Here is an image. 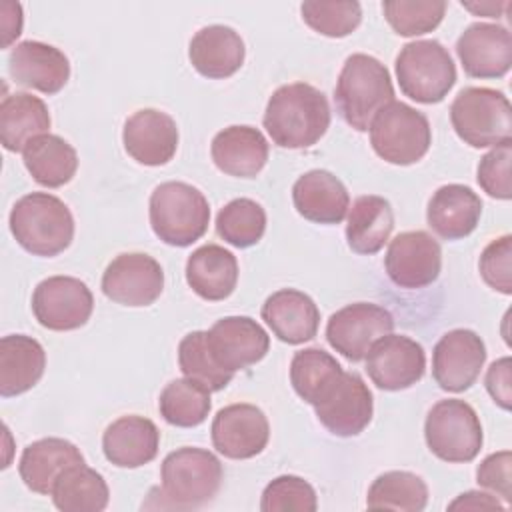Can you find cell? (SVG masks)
Returning a JSON list of instances; mask_svg holds the SVG:
<instances>
[{"label": "cell", "mask_w": 512, "mask_h": 512, "mask_svg": "<svg viewBox=\"0 0 512 512\" xmlns=\"http://www.w3.org/2000/svg\"><path fill=\"white\" fill-rule=\"evenodd\" d=\"M328 126V100L312 84H284L272 92L266 104L264 128L280 148H310L326 134Z\"/></svg>", "instance_id": "obj_1"}, {"label": "cell", "mask_w": 512, "mask_h": 512, "mask_svg": "<svg viewBox=\"0 0 512 512\" xmlns=\"http://www.w3.org/2000/svg\"><path fill=\"white\" fill-rule=\"evenodd\" d=\"M160 478V508L198 510L218 494L224 470L210 450L184 446L162 460Z\"/></svg>", "instance_id": "obj_2"}, {"label": "cell", "mask_w": 512, "mask_h": 512, "mask_svg": "<svg viewBox=\"0 0 512 512\" xmlns=\"http://www.w3.org/2000/svg\"><path fill=\"white\" fill-rule=\"evenodd\" d=\"M392 100V78L380 60L362 52L346 58L334 88V102L346 124L366 132L374 116Z\"/></svg>", "instance_id": "obj_3"}, {"label": "cell", "mask_w": 512, "mask_h": 512, "mask_svg": "<svg viewBox=\"0 0 512 512\" xmlns=\"http://www.w3.org/2000/svg\"><path fill=\"white\" fill-rule=\"evenodd\" d=\"M10 232L34 256L52 258L64 252L74 238L70 208L54 194L30 192L10 210Z\"/></svg>", "instance_id": "obj_4"}, {"label": "cell", "mask_w": 512, "mask_h": 512, "mask_svg": "<svg viewBox=\"0 0 512 512\" xmlns=\"http://www.w3.org/2000/svg\"><path fill=\"white\" fill-rule=\"evenodd\" d=\"M150 226L168 246L186 248L200 240L210 222L206 196L186 182H162L150 194Z\"/></svg>", "instance_id": "obj_5"}, {"label": "cell", "mask_w": 512, "mask_h": 512, "mask_svg": "<svg viewBox=\"0 0 512 512\" xmlns=\"http://www.w3.org/2000/svg\"><path fill=\"white\" fill-rule=\"evenodd\" d=\"M450 122L458 138L472 148L512 142V106L494 88L468 86L460 90L450 106Z\"/></svg>", "instance_id": "obj_6"}, {"label": "cell", "mask_w": 512, "mask_h": 512, "mask_svg": "<svg viewBox=\"0 0 512 512\" xmlns=\"http://www.w3.org/2000/svg\"><path fill=\"white\" fill-rule=\"evenodd\" d=\"M394 68L402 94L420 104L442 102L456 84L454 60L438 40L404 44Z\"/></svg>", "instance_id": "obj_7"}, {"label": "cell", "mask_w": 512, "mask_h": 512, "mask_svg": "<svg viewBox=\"0 0 512 512\" xmlns=\"http://www.w3.org/2000/svg\"><path fill=\"white\" fill-rule=\"evenodd\" d=\"M368 130L374 152L396 166H410L422 160L432 144L428 118L398 100L384 106Z\"/></svg>", "instance_id": "obj_8"}, {"label": "cell", "mask_w": 512, "mask_h": 512, "mask_svg": "<svg viewBox=\"0 0 512 512\" xmlns=\"http://www.w3.org/2000/svg\"><path fill=\"white\" fill-rule=\"evenodd\" d=\"M428 450L452 464L470 462L482 448V424L476 410L458 398L436 402L424 422Z\"/></svg>", "instance_id": "obj_9"}, {"label": "cell", "mask_w": 512, "mask_h": 512, "mask_svg": "<svg viewBox=\"0 0 512 512\" xmlns=\"http://www.w3.org/2000/svg\"><path fill=\"white\" fill-rule=\"evenodd\" d=\"M94 310V296L86 282L74 276H48L32 294V312L40 326L68 332L84 326Z\"/></svg>", "instance_id": "obj_10"}, {"label": "cell", "mask_w": 512, "mask_h": 512, "mask_svg": "<svg viewBox=\"0 0 512 512\" xmlns=\"http://www.w3.org/2000/svg\"><path fill=\"white\" fill-rule=\"evenodd\" d=\"M394 328L392 314L372 302H354L336 310L326 324L328 344L350 362L366 358L370 346L390 334Z\"/></svg>", "instance_id": "obj_11"}, {"label": "cell", "mask_w": 512, "mask_h": 512, "mask_svg": "<svg viewBox=\"0 0 512 512\" xmlns=\"http://www.w3.org/2000/svg\"><path fill=\"white\" fill-rule=\"evenodd\" d=\"M314 412L330 434L340 438L358 436L374 414L372 392L356 372H342L314 404Z\"/></svg>", "instance_id": "obj_12"}, {"label": "cell", "mask_w": 512, "mask_h": 512, "mask_svg": "<svg viewBox=\"0 0 512 512\" xmlns=\"http://www.w3.org/2000/svg\"><path fill=\"white\" fill-rule=\"evenodd\" d=\"M384 266L388 278L406 290L430 286L442 268V248L426 230L400 232L390 240Z\"/></svg>", "instance_id": "obj_13"}, {"label": "cell", "mask_w": 512, "mask_h": 512, "mask_svg": "<svg viewBox=\"0 0 512 512\" xmlns=\"http://www.w3.org/2000/svg\"><path fill=\"white\" fill-rule=\"evenodd\" d=\"M164 290L158 260L142 252L118 254L102 274V292L122 306H150Z\"/></svg>", "instance_id": "obj_14"}, {"label": "cell", "mask_w": 512, "mask_h": 512, "mask_svg": "<svg viewBox=\"0 0 512 512\" xmlns=\"http://www.w3.org/2000/svg\"><path fill=\"white\" fill-rule=\"evenodd\" d=\"M366 372L380 390H406L426 372L424 348L410 336L390 332L370 346Z\"/></svg>", "instance_id": "obj_15"}, {"label": "cell", "mask_w": 512, "mask_h": 512, "mask_svg": "<svg viewBox=\"0 0 512 512\" xmlns=\"http://www.w3.org/2000/svg\"><path fill=\"white\" fill-rule=\"evenodd\" d=\"M486 362L484 340L468 328L446 332L432 350V376L446 392L468 390Z\"/></svg>", "instance_id": "obj_16"}, {"label": "cell", "mask_w": 512, "mask_h": 512, "mask_svg": "<svg viewBox=\"0 0 512 512\" xmlns=\"http://www.w3.org/2000/svg\"><path fill=\"white\" fill-rule=\"evenodd\" d=\"M214 448L232 460H248L258 456L270 438L266 414L254 404H230L216 412L212 420Z\"/></svg>", "instance_id": "obj_17"}, {"label": "cell", "mask_w": 512, "mask_h": 512, "mask_svg": "<svg viewBox=\"0 0 512 512\" xmlns=\"http://www.w3.org/2000/svg\"><path fill=\"white\" fill-rule=\"evenodd\" d=\"M208 346L218 366L234 374L268 354L270 336L250 316H226L208 330Z\"/></svg>", "instance_id": "obj_18"}, {"label": "cell", "mask_w": 512, "mask_h": 512, "mask_svg": "<svg viewBox=\"0 0 512 512\" xmlns=\"http://www.w3.org/2000/svg\"><path fill=\"white\" fill-rule=\"evenodd\" d=\"M464 72L472 78H502L512 66V34L490 22L470 24L456 42Z\"/></svg>", "instance_id": "obj_19"}, {"label": "cell", "mask_w": 512, "mask_h": 512, "mask_svg": "<svg viewBox=\"0 0 512 512\" xmlns=\"http://www.w3.org/2000/svg\"><path fill=\"white\" fill-rule=\"evenodd\" d=\"M122 142L128 156L138 164L162 166L178 150V126L170 114L156 108H142L126 118Z\"/></svg>", "instance_id": "obj_20"}, {"label": "cell", "mask_w": 512, "mask_h": 512, "mask_svg": "<svg viewBox=\"0 0 512 512\" xmlns=\"http://www.w3.org/2000/svg\"><path fill=\"white\" fill-rule=\"evenodd\" d=\"M8 72L18 86L56 94L70 78V62L66 54L52 44L24 40L16 44L8 56Z\"/></svg>", "instance_id": "obj_21"}, {"label": "cell", "mask_w": 512, "mask_h": 512, "mask_svg": "<svg viewBox=\"0 0 512 512\" xmlns=\"http://www.w3.org/2000/svg\"><path fill=\"white\" fill-rule=\"evenodd\" d=\"M296 212L314 224H340L350 208V196L338 176L328 170H308L292 186Z\"/></svg>", "instance_id": "obj_22"}, {"label": "cell", "mask_w": 512, "mask_h": 512, "mask_svg": "<svg viewBox=\"0 0 512 512\" xmlns=\"http://www.w3.org/2000/svg\"><path fill=\"white\" fill-rule=\"evenodd\" d=\"M262 320L278 340L302 344L316 336L320 310L308 294L296 288H282L272 292L262 304Z\"/></svg>", "instance_id": "obj_23"}, {"label": "cell", "mask_w": 512, "mask_h": 512, "mask_svg": "<svg viewBox=\"0 0 512 512\" xmlns=\"http://www.w3.org/2000/svg\"><path fill=\"white\" fill-rule=\"evenodd\" d=\"M160 448V430L144 416L128 414L114 420L102 436L108 462L118 468H140L152 462Z\"/></svg>", "instance_id": "obj_24"}, {"label": "cell", "mask_w": 512, "mask_h": 512, "mask_svg": "<svg viewBox=\"0 0 512 512\" xmlns=\"http://www.w3.org/2000/svg\"><path fill=\"white\" fill-rule=\"evenodd\" d=\"M482 216L480 196L464 184L440 186L426 208L428 226L444 240H460L472 234Z\"/></svg>", "instance_id": "obj_25"}, {"label": "cell", "mask_w": 512, "mask_h": 512, "mask_svg": "<svg viewBox=\"0 0 512 512\" xmlns=\"http://www.w3.org/2000/svg\"><path fill=\"white\" fill-rule=\"evenodd\" d=\"M246 48L240 34L222 24L200 28L188 48V58L194 70L206 78L222 80L240 70L244 64Z\"/></svg>", "instance_id": "obj_26"}, {"label": "cell", "mask_w": 512, "mask_h": 512, "mask_svg": "<svg viewBox=\"0 0 512 512\" xmlns=\"http://www.w3.org/2000/svg\"><path fill=\"white\" fill-rule=\"evenodd\" d=\"M82 462L84 456L76 444L64 438H42L22 450L18 474L32 492L50 496L56 480Z\"/></svg>", "instance_id": "obj_27"}, {"label": "cell", "mask_w": 512, "mask_h": 512, "mask_svg": "<svg viewBox=\"0 0 512 512\" xmlns=\"http://www.w3.org/2000/svg\"><path fill=\"white\" fill-rule=\"evenodd\" d=\"M268 142L254 126H228L212 138L210 154L218 170L236 178H254L266 166Z\"/></svg>", "instance_id": "obj_28"}, {"label": "cell", "mask_w": 512, "mask_h": 512, "mask_svg": "<svg viewBox=\"0 0 512 512\" xmlns=\"http://www.w3.org/2000/svg\"><path fill=\"white\" fill-rule=\"evenodd\" d=\"M46 368L42 344L26 334H8L0 340V396L12 398L38 384Z\"/></svg>", "instance_id": "obj_29"}, {"label": "cell", "mask_w": 512, "mask_h": 512, "mask_svg": "<svg viewBox=\"0 0 512 512\" xmlns=\"http://www.w3.org/2000/svg\"><path fill=\"white\" fill-rule=\"evenodd\" d=\"M186 282L204 300H224L238 284V260L218 244H204L186 260Z\"/></svg>", "instance_id": "obj_30"}, {"label": "cell", "mask_w": 512, "mask_h": 512, "mask_svg": "<svg viewBox=\"0 0 512 512\" xmlns=\"http://www.w3.org/2000/svg\"><path fill=\"white\" fill-rule=\"evenodd\" d=\"M50 128V112L44 100L28 92L4 96L0 104V142L8 152H22L36 136Z\"/></svg>", "instance_id": "obj_31"}, {"label": "cell", "mask_w": 512, "mask_h": 512, "mask_svg": "<svg viewBox=\"0 0 512 512\" xmlns=\"http://www.w3.org/2000/svg\"><path fill=\"white\" fill-rule=\"evenodd\" d=\"M394 228V212L386 198L366 194L354 200L346 220V242L356 254H376Z\"/></svg>", "instance_id": "obj_32"}, {"label": "cell", "mask_w": 512, "mask_h": 512, "mask_svg": "<svg viewBox=\"0 0 512 512\" xmlns=\"http://www.w3.org/2000/svg\"><path fill=\"white\" fill-rule=\"evenodd\" d=\"M24 166L46 188H60L68 184L78 170V154L58 134H40L22 150Z\"/></svg>", "instance_id": "obj_33"}, {"label": "cell", "mask_w": 512, "mask_h": 512, "mask_svg": "<svg viewBox=\"0 0 512 512\" xmlns=\"http://www.w3.org/2000/svg\"><path fill=\"white\" fill-rule=\"evenodd\" d=\"M50 496L62 512H102L108 506L110 490L104 476L82 462L56 480Z\"/></svg>", "instance_id": "obj_34"}, {"label": "cell", "mask_w": 512, "mask_h": 512, "mask_svg": "<svg viewBox=\"0 0 512 512\" xmlns=\"http://www.w3.org/2000/svg\"><path fill=\"white\" fill-rule=\"evenodd\" d=\"M428 504L426 482L406 470H390L380 474L368 488L366 506L370 510H402L420 512Z\"/></svg>", "instance_id": "obj_35"}, {"label": "cell", "mask_w": 512, "mask_h": 512, "mask_svg": "<svg viewBox=\"0 0 512 512\" xmlns=\"http://www.w3.org/2000/svg\"><path fill=\"white\" fill-rule=\"evenodd\" d=\"M342 372L338 360L322 348H304L292 356L290 384L304 402L314 406Z\"/></svg>", "instance_id": "obj_36"}, {"label": "cell", "mask_w": 512, "mask_h": 512, "mask_svg": "<svg viewBox=\"0 0 512 512\" xmlns=\"http://www.w3.org/2000/svg\"><path fill=\"white\" fill-rule=\"evenodd\" d=\"M210 390L192 378H176L160 394V416L178 428L200 426L210 412Z\"/></svg>", "instance_id": "obj_37"}, {"label": "cell", "mask_w": 512, "mask_h": 512, "mask_svg": "<svg viewBox=\"0 0 512 512\" xmlns=\"http://www.w3.org/2000/svg\"><path fill=\"white\" fill-rule=\"evenodd\" d=\"M218 236L236 248L258 244L266 232V212L250 198H234L216 216Z\"/></svg>", "instance_id": "obj_38"}, {"label": "cell", "mask_w": 512, "mask_h": 512, "mask_svg": "<svg viewBox=\"0 0 512 512\" xmlns=\"http://www.w3.org/2000/svg\"><path fill=\"white\" fill-rule=\"evenodd\" d=\"M178 364L186 378H192L206 386L210 392L226 388L232 380V372L218 366L208 346V332L194 330L186 334L178 344Z\"/></svg>", "instance_id": "obj_39"}, {"label": "cell", "mask_w": 512, "mask_h": 512, "mask_svg": "<svg viewBox=\"0 0 512 512\" xmlns=\"http://www.w3.org/2000/svg\"><path fill=\"white\" fill-rule=\"evenodd\" d=\"M444 0H386L382 12L392 30L400 36H420L432 32L444 18Z\"/></svg>", "instance_id": "obj_40"}, {"label": "cell", "mask_w": 512, "mask_h": 512, "mask_svg": "<svg viewBox=\"0 0 512 512\" xmlns=\"http://www.w3.org/2000/svg\"><path fill=\"white\" fill-rule=\"evenodd\" d=\"M302 20L318 34L328 38H344L352 34L362 20V6L354 0L346 2H304L300 6Z\"/></svg>", "instance_id": "obj_41"}, {"label": "cell", "mask_w": 512, "mask_h": 512, "mask_svg": "<svg viewBox=\"0 0 512 512\" xmlns=\"http://www.w3.org/2000/svg\"><path fill=\"white\" fill-rule=\"evenodd\" d=\"M316 508V490L310 482L294 474L274 478L260 498V510L264 512H314Z\"/></svg>", "instance_id": "obj_42"}, {"label": "cell", "mask_w": 512, "mask_h": 512, "mask_svg": "<svg viewBox=\"0 0 512 512\" xmlns=\"http://www.w3.org/2000/svg\"><path fill=\"white\" fill-rule=\"evenodd\" d=\"M480 276L496 292L512 294V236L494 238L480 254Z\"/></svg>", "instance_id": "obj_43"}, {"label": "cell", "mask_w": 512, "mask_h": 512, "mask_svg": "<svg viewBox=\"0 0 512 512\" xmlns=\"http://www.w3.org/2000/svg\"><path fill=\"white\" fill-rule=\"evenodd\" d=\"M510 160H512V142H504L494 146L480 158L478 164V184L480 188L498 200L512 198V184H510Z\"/></svg>", "instance_id": "obj_44"}, {"label": "cell", "mask_w": 512, "mask_h": 512, "mask_svg": "<svg viewBox=\"0 0 512 512\" xmlns=\"http://www.w3.org/2000/svg\"><path fill=\"white\" fill-rule=\"evenodd\" d=\"M510 466H512V454L510 450L494 452L486 456L478 470H476V482L492 492H496L504 502L510 500Z\"/></svg>", "instance_id": "obj_45"}, {"label": "cell", "mask_w": 512, "mask_h": 512, "mask_svg": "<svg viewBox=\"0 0 512 512\" xmlns=\"http://www.w3.org/2000/svg\"><path fill=\"white\" fill-rule=\"evenodd\" d=\"M510 358L504 356L500 360H494L486 372V390L492 396V400L504 408L510 410L512 404V376H510Z\"/></svg>", "instance_id": "obj_46"}, {"label": "cell", "mask_w": 512, "mask_h": 512, "mask_svg": "<svg viewBox=\"0 0 512 512\" xmlns=\"http://www.w3.org/2000/svg\"><path fill=\"white\" fill-rule=\"evenodd\" d=\"M0 26H2V48H8L22 32V6L18 2L0 4Z\"/></svg>", "instance_id": "obj_47"}, {"label": "cell", "mask_w": 512, "mask_h": 512, "mask_svg": "<svg viewBox=\"0 0 512 512\" xmlns=\"http://www.w3.org/2000/svg\"><path fill=\"white\" fill-rule=\"evenodd\" d=\"M448 508H450V510H458V508H466V510H486V508L506 510V504H500L496 496L470 490V492L460 494L454 502H450Z\"/></svg>", "instance_id": "obj_48"}, {"label": "cell", "mask_w": 512, "mask_h": 512, "mask_svg": "<svg viewBox=\"0 0 512 512\" xmlns=\"http://www.w3.org/2000/svg\"><path fill=\"white\" fill-rule=\"evenodd\" d=\"M506 6H508L506 2H480V4L462 2V8H466V10L474 12V14H480V16H488V18H500L502 10Z\"/></svg>", "instance_id": "obj_49"}]
</instances>
